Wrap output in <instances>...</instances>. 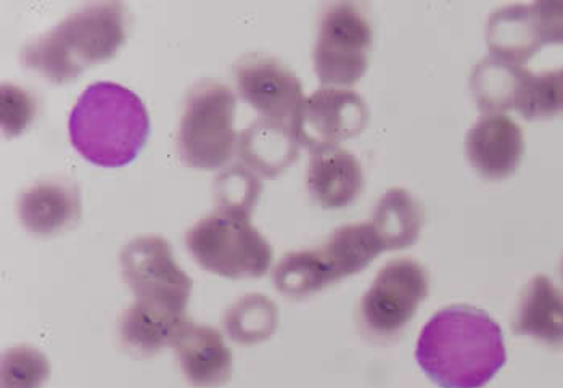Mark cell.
Returning a JSON list of instances; mask_svg holds the SVG:
<instances>
[{
  "label": "cell",
  "instance_id": "6da1fadb",
  "mask_svg": "<svg viewBox=\"0 0 563 388\" xmlns=\"http://www.w3.org/2000/svg\"><path fill=\"white\" fill-rule=\"evenodd\" d=\"M416 358L437 386L479 388L506 365L507 355L498 322L477 308L454 304L427 322Z\"/></svg>",
  "mask_w": 563,
  "mask_h": 388
},
{
  "label": "cell",
  "instance_id": "7a4b0ae2",
  "mask_svg": "<svg viewBox=\"0 0 563 388\" xmlns=\"http://www.w3.org/2000/svg\"><path fill=\"white\" fill-rule=\"evenodd\" d=\"M128 10L121 2L92 3L30 41L22 64L47 81L65 85L93 65L110 60L126 41Z\"/></svg>",
  "mask_w": 563,
  "mask_h": 388
},
{
  "label": "cell",
  "instance_id": "3957f363",
  "mask_svg": "<svg viewBox=\"0 0 563 388\" xmlns=\"http://www.w3.org/2000/svg\"><path fill=\"white\" fill-rule=\"evenodd\" d=\"M69 138L82 158L103 168L135 160L151 134V118L137 93L117 82L90 85L69 114Z\"/></svg>",
  "mask_w": 563,
  "mask_h": 388
},
{
  "label": "cell",
  "instance_id": "277c9868",
  "mask_svg": "<svg viewBox=\"0 0 563 388\" xmlns=\"http://www.w3.org/2000/svg\"><path fill=\"white\" fill-rule=\"evenodd\" d=\"M384 252L374 224H346L333 231L321 247L287 253L274 269V284L285 297H309L363 271Z\"/></svg>",
  "mask_w": 563,
  "mask_h": 388
},
{
  "label": "cell",
  "instance_id": "5b68a950",
  "mask_svg": "<svg viewBox=\"0 0 563 388\" xmlns=\"http://www.w3.org/2000/svg\"><path fill=\"white\" fill-rule=\"evenodd\" d=\"M234 92L213 79L197 82L184 103L177 131V151L187 166L214 171L238 147Z\"/></svg>",
  "mask_w": 563,
  "mask_h": 388
},
{
  "label": "cell",
  "instance_id": "8992f818",
  "mask_svg": "<svg viewBox=\"0 0 563 388\" xmlns=\"http://www.w3.org/2000/svg\"><path fill=\"white\" fill-rule=\"evenodd\" d=\"M250 220L217 210L187 231V248L213 275L228 279L264 276L273 265L274 251Z\"/></svg>",
  "mask_w": 563,
  "mask_h": 388
},
{
  "label": "cell",
  "instance_id": "52a82bcc",
  "mask_svg": "<svg viewBox=\"0 0 563 388\" xmlns=\"http://www.w3.org/2000/svg\"><path fill=\"white\" fill-rule=\"evenodd\" d=\"M372 26L354 3L327 7L316 41L314 71L325 86H353L368 67Z\"/></svg>",
  "mask_w": 563,
  "mask_h": 388
},
{
  "label": "cell",
  "instance_id": "ba28073f",
  "mask_svg": "<svg viewBox=\"0 0 563 388\" xmlns=\"http://www.w3.org/2000/svg\"><path fill=\"white\" fill-rule=\"evenodd\" d=\"M429 289V273L420 263L411 258L391 259L378 271L361 300L364 331L372 337H395L416 317Z\"/></svg>",
  "mask_w": 563,
  "mask_h": 388
},
{
  "label": "cell",
  "instance_id": "9c48e42d",
  "mask_svg": "<svg viewBox=\"0 0 563 388\" xmlns=\"http://www.w3.org/2000/svg\"><path fill=\"white\" fill-rule=\"evenodd\" d=\"M121 271L135 300L151 301L186 314L192 279L174 259L173 247L159 235L132 239L120 253Z\"/></svg>",
  "mask_w": 563,
  "mask_h": 388
},
{
  "label": "cell",
  "instance_id": "30bf717a",
  "mask_svg": "<svg viewBox=\"0 0 563 388\" xmlns=\"http://www.w3.org/2000/svg\"><path fill=\"white\" fill-rule=\"evenodd\" d=\"M367 123L368 109L360 93L324 88L305 97L291 128L300 145L316 154L356 137Z\"/></svg>",
  "mask_w": 563,
  "mask_h": 388
},
{
  "label": "cell",
  "instance_id": "8fae6325",
  "mask_svg": "<svg viewBox=\"0 0 563 388\" xmlns=\"http://www.w3.org/2000/svg\"><path fill=\"white\" fill-rule=\"evenodd\" d=\"M240 97L267 120L294 123L303 86L298 76L279 60L264 55H246L234 68Z\"/></svg>",
  "mask_w": 563,
  "mask_h": 388
},
{
  "label": "cell",
  "instance_id": "7c38bea8",
  "mask_svg": "<svg viewBox=\"0 0 563 388\" xmlns=\"http://www.w3.org/2000/svg\"><path fill=\"white\" fill-rule=\"evenodd\" d=\"M465 151L483 178L506 179L517 171L523 157V133L507 114H485L468 131Z\"/></svg>",
  "mask_w": 563,
  "mask_h": 388
},
{
  "label": "cell",
  "instance_id": "4fadbf2b",
  "mask_svg": "<svg viewBox=\"0 0 563 388\" xmlns=\"http://www.w3.org/2000/svg\"><path fill=\"white\" fill-rule=\"evenodd\" d=\"M172 346L184 376L194 387L217 388L231 379L234 358L217 329L189 320Z\"/></svg>",
  "mask_w": 563,
  "mask_h": 388
},
{
  "label": "cell",
  "instance_id": "5bb4252c",
  "mask_svg": "<svg viewBox=\"0 0 563 388\" xmlns=\"http://www.w3.org/2000/svg\"><path fill=\"white\" fill-rule=\"evenodd\" d=\"M16 211L31 234H62L81 220V192L75 182L40 181L20 193Z\"/></svg>",
  "mask_w": 563,
  "mask_h": 388
},
{
  "label": "cell",
  "instance_id": "9a60e30c",
  "mask_svg": "<svg viewBox=\"0 0 563 388\" xmlns=\"http://www.w3.org/2000/svg\"><path fill=\"white\" fill-rule=\"evenodd\" d=\"M306 186L318 206L340 210L351 206L363 192V166L345 148L316 152L308 165Z\"/></svg>",
  "mask_w": 563,
  "mask_h": 388
},
{
  "label": "cell",
  "instance_id": "2e32d148",
  "mask_svg": "<svg viewBox=\"0 0 563 388\" xmlns=\"http://www.w3.org/2000/svg\"><path fill=\"white\" fill-rule=\"evenodd\" d=\"M300 142L291 124L258 118L238 138L240 162L263 178H277L298 158Z\"/></svg>",
  "mask_w": 563,
  "mask_h": 388
},
{
  "label": "cell",
  "instance_id": "e0dca14e",
  "mask_svg": "<svg viewBox=\"0 0 563 388\" xmlns=\"http://www.w3.org/2000/svg\"><path fill=\"white\" fill-rule=\"evenodd\" d=\"M512 329L552 348H563V290L549 277H533L521 292Z\"/></svg>",
  "mask_w": 563,
  "mask_h": 388
},
{
  "label": "cell",
  "instance_id": "ac0fdd59",
  "mask_svg": "<svg viewBox=\"0 0 563 388\" xmlns=\"http://www.w3.org/2000/svg\"><path fill=\"white\" fill-rule=\"evenodd\" d=\"M187 314L174 313L151 301L135 300L121 317L120 339L135 355L151 356L173 345L180 329L187 324Z\"/></svg>",
  "mask_w": 563,
  "mask_h": 388
},
{
  "label": "cell",
  "instance_id": "d6986e66",
  "mask_svg": "<svg viewBox=\"0 0 563 388\" xmlns=\"http://www.w3.org/2000/svg\"><path fill=\"white\" fill-rule=\"evenodd\" d=\"M486 41L493 57L520 67L544 46L531 5L504 7L493 13L486 26Z\"/></svg>",
  "mask_w": 563,
  "mask_h": 388
},
{
  "label": "cell",
  "instance_id": "ffe728a7",
  "mask_svg": "<svg viewBox=\"0 0 563 388\" xmlns=\"http://www.w3.org/2000/svg\"><path fill=\"white\" fill-rule=\"evenodd\" d=\"M531 71L496 57L479 62L472 71L471 89L478 109L486 114L517 109Z\"/></svg>",
  "mask_w": 563,
  "mask_h": 388
},
{
  "label": "cell",
  "instance_id": "44dd1931",
  "mask_svg": "<svg viewBox=\"0 0 563 388\" xmlns=\"http://www.w3.org/2000/svg\"><path fill=\"white\" fill-rule=\"evenodd\" d=\"M422 207L405 189H391L378 200L371 223L385 252L402 251L416 244L422 229Z\"/></svg>",
  "mask_w": 563,
  "mask_h": 388
},
{
  "label": "cell",
  "instance_id": "7402d4cb",
  "mask_svg": "<svg viewBox=\"0 0 563 388\" xmlns=\"http://www.w3.org/2000/svg\"><path fill=\"white\" fill-rule=\"evenodd\" d=\"M279 322L276 303L261 293L239 298L224 314L229 337L240 345H255L269 339Z\"/></svg>",
  "mask_w": 563,
  "mask_h": 388
},
{
  "label": "cell",
  "instance_id": "603a6c76",
  "mask_svg": "<svg viewBox=\"0 0 563 388\" xmlns=\"http://www.w3.org/2000/svg\"><path fill=\"white\" fill-rule=\"evenodd\" d=\"M214 182L218 210L252 218L253 208L263 192V184L256 173L240 163L222 169Z\"/></svg>",
  "mask_w": 563,
  "mask_h": 388
},
{
  "label": "cell",
  "instance_id": "cb8c5ba5",
  "mask_svg": "<svg viewBox=\"0 0 563 388\" xmlns=\"http://www.w3.org/2000/svg\"><path fill=\"white\" fill-rule=\"evenodd\" d=\"M517 112L525 120H545L563 114V68L528 76Z\"/></svg>",
  "mask_w": 563,
  "mask_h": 388
},
{
  "label": "cell",
  "instance_id": "d4e9b609",
  "mask_svg": "<svg viewBox=\"0 0 563 388\" xmlns=\"http://www.w3.org/2000/svg\"><path fill=\"white\" fill-rule=\"evenodd\" d=\"M51 376L47 356L33 346L20 345L2 355V388H43Z\"/></svg>",
  "mask_w": 563,
  "mask_h": 388
},
{
  "label": "cell",
  "instance_id": "484cf974",
  "mask_svg": "<svg viewBox=\"0 0 563 388\" xmlns=\"http://www.w3.org/2000/svg\"><path fill=\"white\" fill-rule=\"evenodd\" d=\"M0 117L7 137H16L26 131L36 117V100L15 85L3 82L0 89Z\"/></svg>",
  "mask_w": 563,
  "mask_h": 388
},
{
  "label": "cell",
  "instance_id": "4316f807",
  "mask_svg": "<svg viewBox=\"0 0 563 388\" xmlns=\"http://www.w3.org/2000/svg\"><path fill=\"white\" fill-rule=\"evenodd\" d=\"M542 44H563V2H537L531 5Z\"/></svg>",
  "mask_w": 563,
  "mask_h": 388
},
{
  "label": "cell",
  "instance_id": "83f0119b",
  "mask_svg": "<svg viewBox=\"0 0 563 388\" xmlns=\"http://www.w3.org/2000/svg\"><path fill=\"white\" fill-rule=\"evenodd\" d=\"M561 271H562V277H563V262H562V266H561Z\"/></svg>",
  "mask_w": 563,
  "mask_h": 388
}]
</instances>
